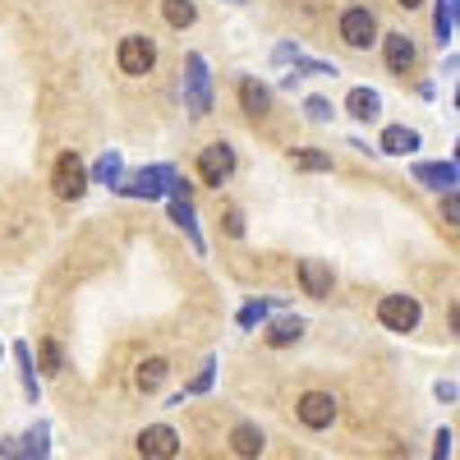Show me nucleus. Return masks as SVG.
I'll use <instances>...</instances> for the list:
<instances>
[{"instance_id":"nucleus-24","label":"nucleus","mask_w":460,"mask_h":460,"mask_svg":"<svg viewBox=\"0 0 460 460\" xmlns=\"http://www.w3.org/2000/svg\"><path fill=\"white\" fill-rule=\"evenodd\" d=\"M120 175H125V162H120V152H102V162L93 166V175L88 180H97V184H120Z\"/></svg>"},{"instance_id":"nucleus-19","label":"nucleus","mask_w":460,"mask_h":460,"mask_svg":"<svg viewBox=\"0 0 460 460\" xmlns=\"http://www.w3.org/2000/svg\"><path fill=\"white\" fill-rule=\"evenodd\" d=\"M240 106L249 115H267V106H272V88L258 84V79H240Z\"/></svg>"},{"instance_id":"nucleus-22","label":"nucleus","mask_w":460,"mask_h":460,"mask_svg":"<svg viewBox=\"0 0 460 460\" xmlns=\"http://www.w3.org/2000/svg\"><path fill=\"white\" fill-rule=\"evenodd\" d=\"M162 19L184 32V28L199 23V5H194V0H162Z\"/></svg>"},{"instance_id":"nucleus-15","label":"nucleus","mask_w":460,"mask_h":460,"mask_svg":"<svg viewBox=\"0 0 460 460\" xmlns=\"http://www.w3.org/2000/svg\"><path fill=\"white\" fill-rule=\"evenodd\" d=\"M345 111H350L359 125H368V120H377V115H382V97L373 88H350V93H345Z\"/></svg>"},{"instance_id":"nucleus-10","label":"nucleus","mask_w":460,"mask_h":460,"mask_svg":"<svg viewBox=\"0 0 460 460\" xmlns=\"http://www.w3.org/2000/svg\"><path fill=\"white\" fill-rule=\"evenodd\" d=\"M414 180L424 184V189H438V194H456L460 171H456V162H419L414 166Z\"/></svg>"},{"instance_id":"nucleus-30","label":"nucleus","mask_w":460,"mask_h":460,"mask_svg":"<svg viewBox=\"0 0 460 460\" xmlns=\"http://www.w3.org/2000/svg\"><path fill=\"white\" fill-rule=\"evenodd\" d=\"M304 115H309V120H318V125H327L336 111H332V102H327V97H309V102H304Z\"/></svg>"},{"instance_id":"nucleus-4","label":"nucleus","mask_w":460,"mask_h":460,"mask_svg":"<svg viewBox=\"0 0 460 460\" xmlns=\"http://www.w3.org/2000/svg\"><path fill=\"white\" fill-rule=\"evenodd\" d=\"M115 65H120V74H129V79H143V74H152V65H157V47H152V37L129 32L125 42L115 47Z\"/></svg>"},{"instance_id":"nucleus-26","label":"nucleus","mask_w":460,"mask_h":460,"mask_svg":"<svg viewBox=\"0 0 460 460\" xmlns=\"http://www.w3.org/2000/svg\"><path fill=\"white\" fill-rule=\"evenodd\" d=\"M37 364H42V373H47V377H56V373L65 368L60 345H56V341H42V345H37Z\"/></svg>"},{"instance_id":"nucleus-17","label":"nucleus","mask_w":460,"mask_h":460,"mask_svg":"<svg viewBox=\"0 0 460 460\" xmlns=\"http://www.w3.org/2000/svg\"><path fill=\"white\" fill-rule=\"evenodd\" d=\"M166 377H171V364L152 355V359H143V364H138V373H134V387H138L143 396H152V392H162V382H166Z\"/></svg>"},{"instance_id":"nucleus-13","label":"nucleus","mask_w":460,"mask_h":460,"mask_svg":"<svg viewBox=\"0 0 460 460\" xmlns=\"http://www.w3.org/2000/svg\"><path fill=\"white\" fill-rule=\"evenodd\" d=\"M230 451H235L240 460H258V456L267 451L262 429H258V424H235V429H230Z\"/></svg>"},{"instance_id":"nucleus-27","label":"nucleus","mask_w":460,"mask_h":460,"mask_svg":"<svg viewBox=\"0 0 460 460\" xmlns=\"http://www.w3.org/2000/svg\"><path fill=\"white\" fill-rule=\"evenodd\" d=\"M295 171H332V157L318 147H304V152H295Z\"/></svg>"},{"instance_id":"nucleus-28","label":"nucleus","mask_w":460,"mask_h":460,"mask_svg":"<svg viewBox=\"0 0 460 460\" xmlns=\"http://www.w3.org/2000/svg\"><path fill=\"white\" fill-rule=\"evenodd\" d=\"M304 74H309V79H336V65H327V60H295V79H304Z\"/></svg>"},{"instance_id":"nucleus-7","label":"nucleus","mask_w":460,"mask_h":460,"mask_svg":"<svg viewBox=\"0 0 460 460\" xmlns=\"http://www.w3.org/2000/svg\"><path fill=\"white\" fill-rule=\"evenodd\" d=\"M230 175H235V147L230 143H208L203 152H199V180L203 184H212V189H221Z\"/></svg>"},{"instance_id":"nucleus-23","label":"nucleus","mask_w":460,"mask_h":460,"mask_svg":"<svg viewBox=\"0 0 460 460\" xmlns=\"http://www.w3.org/2000/svg\"><path fill=\"white\" fill-rule=\"evenodd\" d=\"M212 382H217V359H203V368L184 382V392H180V396H171V405H184V396H203V392H212Z\"/></svg>"},{"instance_id":"nucleus-6","label":"nucleus","mask_w":460,"mask_h":460,"mask_svg":"<svg viewBox=\"0 0 460 460\" xmlns=\"http://www.w3.org/2000/svg\"><path fill=\"white\" fill-rule=\"evenodd\" d=\"M51 184H56V199H84L88 194V166L79 162V152H65L56 157V171H51Z\"/></svg>"},{"instance_id":"nucleus-31","label":"nucleus","mask_w":460,"mask_h":460,"mask_svg":"<svg viewBox=\"0 0 460 460\" xmlns=\"http://www.w3.org/2000/svg\"><path fill=\"white\" fill-rule=\"evenodd\" d=\"M226 235H235V240L244 235V212H240V208H230V212H226Z\"/></svg>"},{"instance_id":"nucleus-25","label":"nucleus","mask_w":460,"mask_h":460,"mask_svg":"<svg viewBox=\"0 0 460 460\" xmlns=\"http://www.w3.org/2000/svg\"><path fill=\"white\" fill-rule=\"evenodd\" d=\"M433 32H438V47H447L456 37V0H438V14H433Z\"/></svg>"},{"instance_id":"nucleus-29","label":"nucleus","mask_w":460,"mask_h":460,"mask_svg":"<svg viewBox=\"0 0 460 460\" xmlns=\"http://www.w3.org/2000/svg\"><path fill=\"white\" fill-rule=\"evenodd\" d=\"M267 314H272V304H267V299H258V304H244V309H240V327L249 332V327H258V323H267Z\"/></svg>"},{"instance_id":"nucleus-5","label":"nucleus","mask_w":460,"mask_h":460,"mask_svg":"<svg viewBox=\"0 0 460 460\" xmlns=\"http://www.w3.org/2000/svg\"><path fill=\"white\" fill-rule=\"evenodd\" d=\"M341 42L350 51H368L377 42V19H373L368 5H350L341 14Z\"/></svg>"},{"instance_id":"nucleus-16","label":"nucleus","mask_w":460,"mask_h":460,"mask_svg":"<svg viewBox=\"0 0 460 460\" xmlns=\"http://www.w3.org/2000/svg\"><path fill=\"white\" fill-rule=\"evenodd\" d=\"M19 447H23V460H47L51 456V424L47 419H32V429L19 438Z\"/></svg>"},{"instance_id":"nucleus-33","label":"nucleus","mask_w":460,"mask_h":460,"mask_svg":"<svg viewBox=\"0 0 460 460\" xmlns=\"http://www.w3.org/2000/svg\"><path fill=\"white\" fill-rule=\"evenodd\" d=\"M433 442H438V447H433V460H451V429H442Z\"/></svg>"},{"instance_id":"nucleus-11","label":"nucleus","mask_w":460,"mask_h":460,"mask_svg":"<svg viewBox=\"0 0 460 460\" xmlns=\"http://www.w3.org/2000/svg\"><path fill=\"white\" fill-rule=\"evenodd\" d=\"M299 286L309 299H327L332 295V267L323 258H299Z\"/></svg>"},{"instance_id":"nucleus-35","label":"nucleus","mask_w":460,"mask_h":460,"mask_svg":"<svg viewBox=\"0 0 460 460\" xmlns=\"http://www.w3.org/2000/svg\"><path fill=\"white\" fill-rule=\"evenodd\" d=\"M433 392H438V401H456V382H438Z\"/></svg>"},{"instance_id":"nucleus-21","label":"nucleus","mask_w":460,"mask_h":460,"mask_svg":"<svg viewBox=\"0 0 460 460\" xmlns=\"http://www.w3.org/2000/svg\"><path fill=\"white\" fill-rule=\"evenodd\" d=\"M171 217H175V226L184 230V235L194 240V249L203 253L208 244H203V235H199V217H194V203H189V199H171Z\"/></svg>"},{"instance_id":"nucleus-36","label":"nucleus","mask_w":460,"mask_h":460,"mask_svg":"<svg viewBox=\"0 0 460 460\" xmlns=\"http://www.w3.org/2000/svg\"><path fill=\"white\" fill-rule=\"evenodd\" d=\"M396 5H401V10H419V5H424V0H396Z\"/></svg>"},{"instance_id":"nucleus-12","label":"nucleus","mask_w":460,"mask_h":460,"mask_svg":"<svg viewBox=\"0 0 460 460\" xmlns=\"http://www.w3.org/2000/svg\"><path fill=\"white\" fill-rule=\"evenodd\" d=\"M382 56H387V69L392 74H410L414 60H419V51H414V42H410L405 32H387V37H382Z\"/></svg>"},{"instance_id":"nucleus-37","label":"nucleus","mask_w":460,"mask_h":460,"mask_svg":"<svg viewBox=\"0 0 460 460\" xmlns=\"http://www.w3.org/2000/svg\"><path fill=\"white\" fill-rule=\"evenodd\" d=\"M0 359H5V345H0Z\"/></svg>"},{"instance_id":"nucleus-1","label":"nucleus","mask_w":460,"mask_h":460,"mask_svg":"<svg viewBox=\"0 0 460 460\" xmlns=\"http://www.w3.org/2000/svg\"><path fill=\"white\" fill-rule=\"evenodd\" d=\"M175 180H180V171H175V166H147V171L120 175L115 194H125V199H166Z\"/></svg>"},{"instance_id":"nucleus-2","label":"nucleus","mask_w":460,"mask_h":460,"mask_svg":"<svg viewBox=\"0 0 460 460\" xmlns=\"http://www.w3.org/2000/svg\"><path fill=\"white\" fill-rule=\"evenodd\" d=\"M419 318H424V309H419L414 295H382V299H377V323L387 327V332H396V336L414 332Z\"/></svg>"},{"instance_id":"nucleus-8","label":"nucleus","mask_w":460,"mask_h":460,"mask_svg":"<svg viewBox=\"0 0 460 460\" xmlns=\"http://www.w3.org/2000/svg\"><path fill=\"white\" fill-rule=\"evenodd\" d=\"M295 414H299V424L309 429V433H323V429L336 424V396L332 392H304L299 405H295Z\"/></svg>"},{"instance_id":"nucleus-32","label":"nucleus","mask_w":460,"mask_h":460,"mask_svg":"<svg viewBox=\"0 0 460 460\" xmlns=\"http://www.w3.org/2000/svg\"><path fill=\"white\" fill-rule=\"evenodd\" d=\"M0 460H23V447H19V438H0Z\"/></svg>"},{"instance_id":"nucleus-3","label":"nucleus","mask_w":460,"mask_h":460,"mask_svg":"<svg viewBox=\"0 0 460 460\" xmlns=\"http://www.w3.org/2000/svg\"><path fill=\"white\" fill-rule=\"evenodd\" d=\"M184 102L194 115H208L212 111V79H208V60L199 51L184 56Z\"/></svg>"},{"instance_id":"nucleus-14","label":"nucleus","mask_w":460,"mask_h":460,"mask_svg":"<svg viewBox=\"0 0 460 460\" xmlns=\"http://www.w3.org/2000/svg\"><path fill=\"white\" fill-rule=\"evenodd\" d=\"M414 147H419V129H410V125H387L377 138V152H387V157H405Z\"/></svg>"},{"instance_id":"nucleus-20","label":"nucleus","mask_w":460,"mask_h":460,"mask_svg":"<svg viewBox=\"0 0 460 460\" xmlns=\"http://www.w3.org/2000/svg\"><path fill=\"white\" fill-rule=\"evenodd\" d=\"M14 364H19V382H23V396L37 405V359H32V345H14Z\"/></svg>"},{"instance_id":"nucleus-34","label":"nucleus","mask_w":460,"mask_h":460,"mask_svg":"<svg viewBox=\"0 0 460 460\" xmlns=\"http://www.w3.org/2000/svg\"><path fill=\"white\" fill-rule=\"evenodd\" d=\"M272 60H277V65H290V60H299V47H295V42H281V47L272 51Z\"/></svg>"},{"instance_id":"nucleus-9","label":"nucleus","mask_w":460,"mask_h":460,"mask_svg":"<svg viewBox=\"0 0 460 460\" xmlns=\"http://www.w3.org/2000/svg\"><path fill=\"white\" fill-rule=\"evenodd\" d=\"M175 451H180V433L171 424H147L138 433V456L143 460H171Z\"/></svg>"},{"instance_id":"nucleus-18","label":"nucleus","mask_w":460,"mask_h":460,"mask_svg":"<svg viewBox=\"0 0 460 460\" xmlns=\"http://www.w3.org/2000/svg\"><path fill=\"white\" fill-rule=\"evenodd\" d=\"M304 336V318H295V314H286V318H277L272 327L262 332V341L272 345V350H286V345H295Z\"/></svg>"}]
</instances>
